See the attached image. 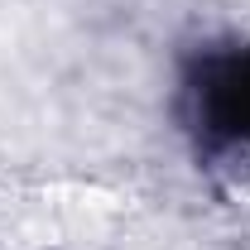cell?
Returning <instances> with one entry per match:
<instances>
[{
  "instance_id": "1",
  "label": "cell",
  "mask_w": 250,
  "mask_h": 250,
  "mask_svg": "<svg viewBox=\"0 0 250 250\" xmlns=\"http://www.w3.org/2000/svg\"><path fill=\"white\" fill-rule=\"evenodd\" d=\"M183 111L207 154H250V43L207 48L188 67Z\"/></svg>"
}]
</instances>
